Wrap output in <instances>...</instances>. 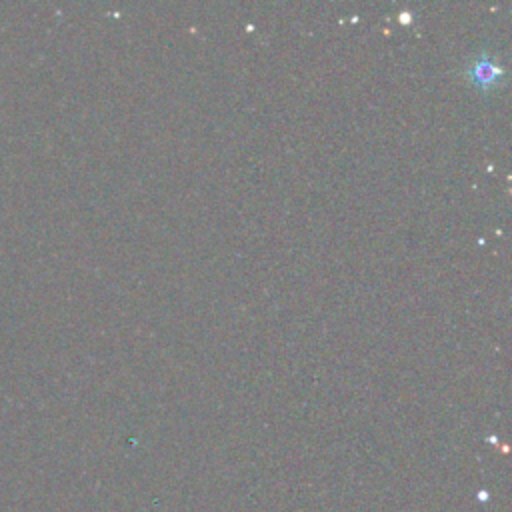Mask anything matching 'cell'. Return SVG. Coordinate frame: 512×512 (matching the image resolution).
<instances>
[{"instance_id": "obj_1", "label": "cell", "mask_w": 512, "mask_h": 512, "mask_svg": "<svg viewBox=\"0 0 512 512\" xmlns=\"http://www.w3.org/2000/svg\"><path fill=\"white\" fill-rule=\"evenodd\" d=\"M470 76L472 82L486 88L496 84V80L500 78V68L494 64V60H486V58H478L472 68H470Z\"/></svg>"}]
</instances>
